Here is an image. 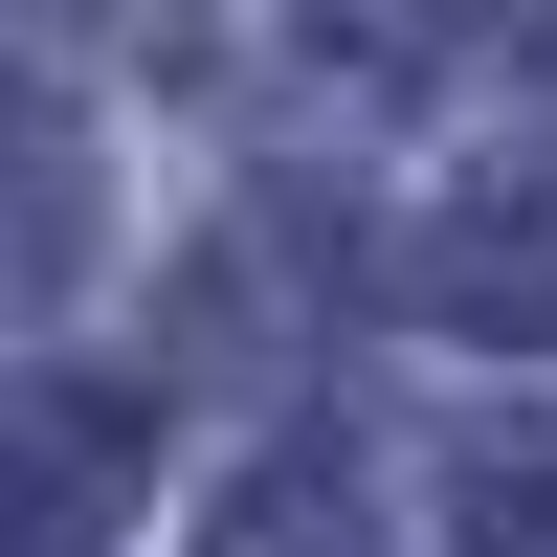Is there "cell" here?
I'll list each match as a JSON object with an SVG mask.
<instances>
[{"label": "cell", "mask_w": 557, "mask_h": 557, "mask_svg": "<svg viewBox=\"0 0 557 557\" xmlns=\"http://www.w3.org/2000/svg\"><path fill=\"white\" fill-rule=\"evenodd\" d=\"M134 469H157V424H134V380H0V557H89L134 513Z\"/></svg>", "instance_id": "6da1fadb"}, {"label": "cell", "mask_w": 557, "mask_h": 557, "mask_svg": "<svg viewBox=\"0 0 557 557\" xmlns=\"http://www.w3.org/2000/svg\"><path fill=\"white\" fill-rule=\"evenodd\" d=\"M446 557H557V446H469L446 469Z\"/></svg>", "instance_id": "5b68a950"}, {"label": "cell", "mask_w": 557, "mask_h": 557, "mask_svg": "<svg viewBox=\"0 0 557 557\" xmlns=\"http://www.w3.org/2000/svg\"><path fill=\"white\" fill-rule=\"evenodd\" d=\"M424 290L469 312V335H557V178H469L424 246Z\"/></svg>", "instance_id": "3957f363"}, {"label": "cell", "mask_w": 557, "mask_h": 557, "mask_svg": "<svg viewBox=\"0 0 557 557\" xmlns=\"http://www.w3.org/2000/svg\"><path fill=\"white\" fill-rule=\"evenodd\" d=\"M67 246H89V134H67V89L0 67V312L67 290Z\"/></svg>", "instance_id": "7a4b0ae2"}, {"label": "cell", "mask_w": 557, "mask_h": 557, "mask_svg": "<svg viewBox=\"0 0 557 557\" xmlns=\"http://www.w3.org/2000/svg\"><path fill=\"white\" fill-rule=\"evenodd\" d=\"M201 557H401V535H380V491H357V446H246L223 513H201Z\"/></svg>", "instance_id": "277c9868"}]
</instances>
